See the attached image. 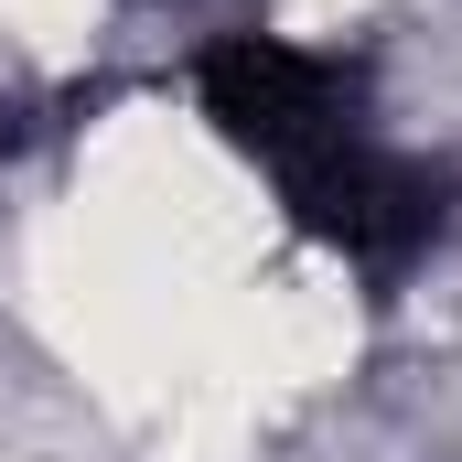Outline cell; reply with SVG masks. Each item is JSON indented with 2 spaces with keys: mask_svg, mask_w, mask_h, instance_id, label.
Returning a JSON list of instances; mask_svg holds the SVG:
<instances>
[{
  "mask_svg": "<svg viewBox=\"0 0 462 462\" xmlns=\"http://www.w3.org/2000/svg\"><path fill=\"white\" fill-rule=\"evenodd\" d=\"M205 108L236 151L280 183V205L312 236H334L355 269H398L420 258L441 226V183L387 151L365 108H355V76L334 54H301V43H269V32H236L205 54Z\"/></svg>",
  "mask_w": 462,
  "mask_h": 462,
  "instance_id": "obj_1",
  "label": "cell"
}]
</instances>
